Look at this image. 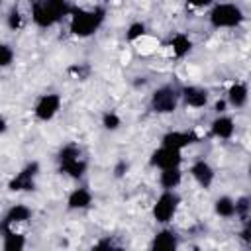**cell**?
Here are the masks:
<instances>
[{
  "label": "cell",
  "instance_id": "22",
  "mask_svg": "<svg viewBox=\"0 0 251 251\" xmlns=\"http://www.w3.org/2000/svg\"><path fill=\"white\" fill-rule=\"evenodd\" d=\"M145 35V24L143 22H133L129 27H127V33H126V39L127 41H137Z\"/></svg>",
  "mask_w": 251,
  "mask_h": 251
},
{
  "label": "cell",
  "instance_id": "20",
  "mask_svg": "<svg viewBox=\"0 0 251 251\" xmlns=\"http://www.w3.org/2000/svg\"><path fill=\"white\" fill-rule=\"evenodd\" d=\"M214 210L222 218H233L235 216V200L229 198V196H220L214 202Z\"/></svg>",
  "mask_w": 251,
  "mask_h": 251
},
{
  "label": "cell",
  "instance_id": "8",
  "mask_svg": "<svg viewBox=\"0 0 251 251\" xmlns=\"http://www.w3.org/2000/svg\"><path fill=\"white\" fill-rule=\"evenodd\" d=\"M180 163H182V151L178 149L161 145L151 153V165L157 169H175L180 167Z\"/></svg>",
  "mask_w": 251,
  "mask_h": 251
},
{
  "label": "cell",
  "instance_id": "3",
  "mask_svg": "<svg viewBox=\"0 0 251 251\" xmlns=\"http://www.w3.org/2000/svg\"><path fill=\"white\" fill-rule=\"evenodd\" d=\"M243 22V10L233 2H220L210 12V24L216 29H231Z\"/></svg>",
  "mask_w": 251,
  "mask_h": 251
},
{
  "label": "cell",
  "instance_id": "28",
  "mask_svg": "<svg viewBox=\"0 0 251 251\" xmlns=\"http://www.w3.org/2000/svg\"><path fill=\"white\" fill-rule=\"evenodd\" d=\"M6 129H8V122H6V118H2V116H0V135H2Z\"/></svg>",
  "mask_w": 251,
  "mask_h": 251
},
{
  "label": "cell",
  "instance_id": "16",
  "mask_svg": "<svg viewBox=\"0 0 251 251\" xmlns=\"http://www.w3.org/2000/svg\"><path fill=\"white\" fill-rule=\"evenodd\" d=\"M92 204V194H90V190H86V188H75L71 194H69V198H67V206L71 208V210H84V208H88Z\"/></svg>",
  "mask_w": 251,
  "mask_h": 251
},
{
  "label": "cell",
  "instance_id": "14",
  "mask_svg": "<svg viewBox=\"0 0 251 251\" xmlns=\"http://www.w3.org/2000/svg\"><path fill=\"white\" fill-rule=\"evenodd\" d=\"M29 218H31V208H27L25 204H16V206H12L8 210L2 227L4 229H10V227H14L18 224H25Z\"/></svg>",
  "mask_w": 251,
  "mask_h": 251
},
{
  "label": "cell",
  "instance_id": "10",
  "mask_svg": "<svg viewBox=\"0 0 251 251\" xmlns=\"http://www.w3.org/2000/svg\"><path fill=\"white\" fill-rule=\"evenodd\" d=\"M194 141H198V137H196L192 131H178V129H173V131H169V133L163 135L161 145L182 151L184 147H188V145L194 143Z\"/></svg>",
  "mask_w": 251,
  "mask_h": 251
},
{
  "label": "cell",
  "instance_id": "6",
  "mask_svg": "<svg viewBox=\"0 0 251 251\" xmlns=\"http://www.w3.org/2000/svg\"><path fill=\"white\" fill-rule=\"evenodd\" d=\"M61 171L73 178H80L86 173V161L80 157V149L76 145H67L59 153Z\"/></svg>",
  "mask_w": 251,
  "mask_h": 251
},
{
  "label": "cell",
  "instance_id": "27",
  "mask_svg": "<svg viewBox=\"0 0 251 251\" xmlns=\"http://www.w3.org/2000/svg\"><path fill=\"white\" fill-rule=\"evenodd\" d=\"M226 104H227L226 100H220V102H216V112H218V114H224V112H226V110H224V108H226Z\"/></svg>",
  "mask_w": 251,
  "mask_h": 251
},
{
  "label": "cell",
  "instance_id": "13",
  "mask_svg": "<svg viewBox=\"0 0 251 251\" xmlns=\"http://www.w3.org/2000/svg\"><path fill=\"white\" fill-rule=\"evenodd\" d=\"M190 175H192V178H194L202 188H208V186L214 182V169H212V165H210L208 161H204V159L196 161V163L190 167Z\"/></svg>",
  "mask_w": 251,
  "mask_h": 251
},
{
  "label": "cell",
  "instance_id": "29",
  "mask_svg": "<svg viewBox=\"0 0 251 251\" xmlns=\"http://www.w3.org/2000/svg\"><path fill=\"white\" fill-rule=\"evenodd\" d=\"M0 2H2V0H0Z\"/></svg>",
  "mask_w": 251,
  "mask_h": 251
},
{
  "label": "cell",
  "instance_id": "5",
  "mask_svg": "<svg viewBox=\"0 0 251 251\" xmlns=\"http://www.w3.org/2000/svg\"><path fill=\"white\" fill-rule=\"evenodd\" d=\"M180 102V90H176L171 84L159 86L151 94V108L157 114H173Z\"/></svg>",
  "mask_w": 251,
  "mask_h": 251
},
{
  "label": "cell",
  "instance_id": "12",
  "mask_svg": "<svg viewBox=\"0 0 251 251\" xmlns=\"http://www.w3.org/2000/svg\"><path fill=\"white\" fill-rule=\"evenodd\" d=\"M210 129H212V135L218 137V139H229L233 133H235V122L231 116H226V114H220L218 118H214V122L210 124Z\"/></svg>",
  "mask_w": 251,
  "mask_h": 251
},
{
  "label": "cell",
  "instance_id": "9",
  "mask_svg": "<svg viewBox=\"0 0 251 251\" xmlns=\"http://www.w3.org/2000/svg\"><path fill=\"white\" fill-rule=\"evenodd\" d=\"M37 175H39V165L33 161V163H29V165H25L12 180H10V190H14V192H24V190H33V186H35V178H37Z\"/></svg>",
  "mask_w": 251,
  "mask_h": 251
},
{
  "label": "cell",
  "instance_id": "25",
  "mask_svg": "<svg viewBox=\"0 0 251 251\" xmlns=\"http://www.w3.org/2000/svg\"><path fill=\"white\" fill-rule=\"evenodd\" d=\"M8 25H10L12 29H18V27L22 25V16H20L18 10H12V12H10V16H8Z\"/></svg>",
  "mask_w": 251,
  "mask_h": 251
},
{
  "label": "cell",
  "instance_id": "21",
  "mask_svg": "<svg viewBox=\"0 0 251 251\" xmlns=\"http://www.w3.org/2000/svg\"><path fill=\"white\" fill-rule=\"evenodd\" d=\"M4 249L6 251H22L25 247V237L14 229H6V235H4Z\"/></svg>",
  "mask_w": 251,
  "mask_h": 251
},
{
  "label": "cell",
  "instance_id": "1",
  "mask_svg": "<svg viewBox=\"0 0 251 251\" xmlns=\"http://www.w3.org/2000/svg\"><path fill=\"white\" fill-rule=\"evenodd\" d=\"M69 16H71V24H69L71 33L76 35V37L92 35L104 22V10L102 8H90V10L71 8Z\"/></svg>",
  "mask_w": 251,
  "mask_h": 251
},
{
  "label": "cell",
  "instance_id": "7",
  "mask_svg": "<svg viewBox=\"0 0 251 251\" xmlns=\"http://www.w3.org/2000/svg\"><path fill=\"white\" fill-rule=\"evenodd\" d=\"M61 102H63L61 96L55 94V92H49V94L39 96V100L35 102V108H33L35 118L41 120V122L53 120V118L59 114V110H61Z\"/></svg>",
  "mask_w": 251,
  "mask_h": 251
},
{
  "label": "cell",
  "instance_id": "11",
  "mask_svg": "<svg viewBox=\"0 0 251 251\" xmlns=\"http://www.w3.org/2000/svg\"><path fill=\"white\" fill-rule=\"evenodd\" d=\"M180 100L188 108H204L208 104V90L202 86H184L180 90Z\"/></svg>",
  "mask_w": 251,
  "mask_h": 251
},
{
  "label": "cell",
  "instance_id": "18",
  "mask_svg": "<svg viewBox=\"0 0 251 251\" xmlns=\"http://www.w3.org/2000/svg\"><path fill=\"white\" fill-rule=\"evenodd\" d=\"M180 182H182L180 167H175V169H161V173H159V184H161L165 190H175Z\"/></svg>",
  "mask_w": 251,
  "mask_h": 251
},
{
  "label": "cell",
  "instance_id": "17",
  "mask_svg": "<svg viewBox=\"0 0 251 251\" xmlns=\"http://www.w3.org/2000/svg\"><path fill=\"white\" fill-rule=\"evenodd\" d=\"M176 235H175V231H171V229H161L155 237H153V241H151V249H155V251H171V249H175L176 247Z\"/></svg>",
  "mask_w": 251,
  "mask_h": 251
},
{
  "label": "cell",
  "instance_id": "15",
  "mask_svg": "<svg viewBox=\"0 0 251 251\" xmlns=\"http://www.w3.org/2000/svg\"><path fill=\"white\" fill-rule=\"evenodd\" d=\"M247 98H249V88L245 82H233L227 90V104L233 106V108H243L247 104Z\"/></svg>",
  "mask_w": 251,
  "mask_h": 251
},
{
  "label": "cell",
  "instance_id": "23",
  "mask_svg": "<svg viewBox=\"0 0 251 251\" xmlns=\"http://www.w3.org/2000/svg\"><path fill=\"white\" fill-rule=\"evenodd\" d=\"M14 63V49L6 43H0V69L10 67Z\"/></svg>",
  "mask_w": 251,
  "mask_h": 251
},
{
  "label": "cell",
  "instance_id": "4",
  "mask_svg": "<svg viewBox=\"0 0 251 251\" xmlns=\"http://www.w3.org/2000/svg\"><path fill=\"white\" fill-rule=\"evenodd\" d=\"M178 204H180V196L175 192V190H165L153 204V218L157 224H169L173 222V218L176 216V210H178Z\"/></svg>",
  "mask_w": 251,
  "mask_h": 251
},
{
  "label": "cell",
  "instance_id": "2",
  "mask_svg": "<svg viewBox=\"0 0 251 251\" xmlns=\"http://www.w3.org/2000/svg\"><path fill=\"white\" fill-rule=\"evenodd\" d=\"M71 8L67 6V0H37L33 4L31 18L39 27H51L61 18L69 16Z\"/></svg>",
  "mask_w": 251,
  "mask_h": 251
},
{
  "label": "cell",
  "instance_id": "19",
  "mask_svg": "<svg viewBox=\"0 0 251 251\" xmlns=\"http://www.w3.org/2000/svg\"><path fill=\"white\" fill-rule=\"evenodd\" d=\"M190 49H192V41H190V37L186 33L173 35V39H171V53L175 57H184V55L190 53Z\"/></svg>",
  "mask_w": 251,
  "mask_h": 251
},
{
  "label": "cell",
  "instance_id": "24",
  "mask_svg": "<svg viewBox=\"0 0 251 251\" xmlns=\"http://www.w3.org/2000/svg\"><path fill=\"white\" fill-rule=\"evenodd\" d=\"M102 126H104L106 129L114 131V129H118V127L122 126V120H120V116H118V114L108 112V114H104V118H102Z\"/></svg>",
  "mask_w": 251,
  "mask_h": 251
},
{
  "label": "cell",
  "instance_id": "26",
  "mask_svg": "<svg viewBox=\"0 0 251 251\" xmlns=\"http://www.w3.org/2000/svg\"><path fill=\"white\" fill-rule=\"evenodd\" d=\"M190 6H194V8H206V6H210L214 0H186Z\"/></svg>",
  "mask_w": 251,
  "mask_h": 251
}]
</instances>
